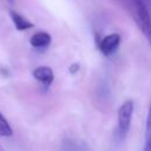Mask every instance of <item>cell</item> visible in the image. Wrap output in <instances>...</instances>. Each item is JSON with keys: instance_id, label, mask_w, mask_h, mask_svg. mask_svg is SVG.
I'll list each match as a JSON object with an SVG mask.
<instances>
[{"instance_id": "cell-6", "label": "cell", "mask_w": 151, "mask_h": 151, "mask_svg": "<svg viewBox=\"0 0 151 151\" xmlns=\"http://www.w3.org/2000/svg\"><path fill=\"white\" fill-rule=\"evenodd\" d=\"M9 15H11V19L18 31H26L34 26L29 20H27L26 18H24L21 14H19L15 11H9Z\"/></svg>"}, {"instance_id": "cell-1", "label": "cell", "mask_w": 151, "mask_h": 151, "mask_svg": "<svg viewBox=\"0 0 151 151\" xmlns=\"http://www.w3.org/2000/svg\"><path fill=\"white\" fill-rule=\"evenodd\" d=\"M134 6V20L144 34L145 39L151 45V15L147 9L146 2L143 0H133Z\"/></svg>"}, {"instance_id": "cell-10", "label": "cell", "mask_w": 151, "mask_h": 151, "mask_svg": "<svg viewBox=\"0 0 151 151\" xmlns=\"http://www.w3.org/2000/svg\"><path fill=\"white\" fill-rule=\"evenodd\" d=\"M7 1H8L9 4H13V2H14V0H7Z\"/></svg>"}, {"instance_id": "cell-11", "label": "cell", "mask_w": 151, "mask_h": 151, "mask_svg": "<svg viewBox=\"0 0 151 151\" xmlns=\"http://www.w3.org/2000/svg\"><path fill=\"white\" fill-rule=\"evenodd\" d=\"M0 151H5V149H4V147H2L1 145H0Z\"/></svg>"}, {"instance_id": "cell-5", "label": "cell", "mask_w": 151, "mask_h": 151, "mask_svg": "<svg viewBox=\"0 0 151 151\" xmlns=\"http://www.w3.org/2000/svg\"><path fill=\"white\" fill-rule=\"evenodd\" d=\"M51 41H52L51 35L44 31L34 33L29 39V44L35 48H46L50 46Z\"/></svg>"}, {"instance_id": "cell-2", "label": "cell", "mask_w": 151, "mask_h": 151, "mask_svg": "<svg viewBox=\"0 0 151 151\" xmlns=\"http://www.w3.org/2000/svg\"><path fill=\"white\" fill-rule=\"evenodd\" d=\"M134 111V104L132 100H125L118 109L117 112V132L120 138H124L131 126V120Z\"/></svg>"}, {"instance_id": "cell-12", "label": "cell", "mask_w": 151, "mask_h": 151, "mask_svg": "<svg viewBox=\"0 0 151 151\" xmlns=\"http://www.w3.org/2000/svg\"><path fill=\"white\" fill-rule=\"evenodd\" d=\"M143 1H145V2H146V0H143Z\"/></svg>"}, {"instance_id": "cell-8", "label": "cell", "mask_w": 151, "mask_h": 151, "mask_svg": "<svg viewBox=\"0 0 151 151\" xmlns=\"http://www.w3.org/2000/svg\"><path fill=\"white\" fill-rule=\"evenodd\" d=\"M145 136H151V103H150L149 111H147V117H146V129H145Z\"/></svg>"}, {"instance_id": "cell-9", "label": "cell", "mask_w": 151, "mask_h": 151, "mask_svg": "<svg viewBox=\"0 0 151 151\" xmlns=\"http://www.w3.org/2000/svg\"><path fill=\"white\" fill-rule=\"evenodd\" d=\"M79 67H80V66H79V64H78V63H76V64H72V65L70 66V70H68V71H70V73H71V74H74V73H77V72L79 71Z\"/></svg>"}, {"instance_id": "cell-7", "label": "cell", "mask_w": 151, "mask_h": 151, "mask_svg": "<svg viewBox=\"0 0 151 151\" xmlns=\"http://www.w3.org/2000/svg\"><path fill=\"white\" fill-rule=\"evenodd\" d=\"M13 134L12 126L9 125L8 120L4 117V114L0 112V137H11Z\"/></svg>"}, {"instance_id": "cell-4", "label": "cell", "mask_w": 151, "mask_h": 151, "mask_svg": "<svg viewBox=\"0 0 151 151\" xmlns=\"http://www.w3.org/2000/svg\"><path fill=\"white\" fill-rule=\"evenodd\" d=\"M33 77L44 86L48 87L54 80V73L48 66H39L33 70Z\"/></svg>"}, {"instance_id": "cell-3", "label": "cell", "mask_w": 151, "mask_h": 151, "mask_svg": "<svg viewBox=\"0 0 151 151\" xmlns=\"http://www.w3.org/2000/svg\"><path fill=\"white\" fill-rule=\"evenodd\" d=\"M120 44V35L117 34V33H111V34H107L106 37H104L100 42H99V48H100V52L109 57L111 54H113L118 46Z\"/></svg>"}]
</instances>
